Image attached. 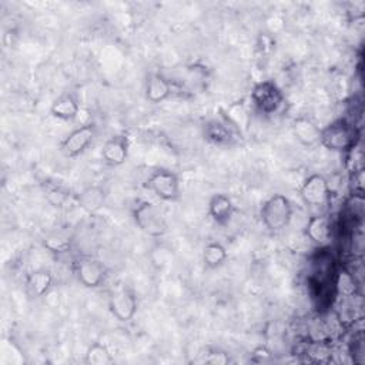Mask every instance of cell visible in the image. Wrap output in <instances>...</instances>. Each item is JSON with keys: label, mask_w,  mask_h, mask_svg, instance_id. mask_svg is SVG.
I'll return each instance as SVG.
<instances>
[{"label": "cell", "mask_w": 365, "mask_h": 365, "mask_svg": "<svg viewBox=\"0 0 365 365\" xmlns=\"http://www.w3.org/2000/svg\"><path fill=\"white\" fill-rule=\"evenodd\" d=\"M359 141V131L351 121L338 118L321 128L319 144L334 153H351Z\"/></svg>", "instance_id": "cell-1"}, {"label": "cell", "mask_w": 365, "mask_h": 365, "mask_svg": "<svg viewBox=\"0 0 365 365\" xmlns=\"http://www.w3.org/2000/svg\"><path fill=\"white\" fill-rule=\"evenodd\" d=\"M294 214L292 202L281 192L267 198L259 210V218L264 227L271 232H279L287 228Z\"/></svg>", "instance_id": "cell-2"}, {"label": "cell", "mask_w": 365, "mask_h": 365, "mask_svg": "<svg viewBox=\"0 0 365 365\" xmlns=\"http://www.w3.org/2000/svg\"><path fill=\"white\" fill-rule=\"evenodd\" d=\"M133 220L145 235L163 238L168 232V225L161 210L151 201L143 200L133 208Z\"/></svg>", "instance_id": "cell-3"}, {"label": "cell", "mask_w": 365, "mask_h": 365, "mask_svg": "<svg viewBox=\"0 0 365 365\" xmlns=\"http://www.w3.org/2000/svg\"><path fill=\"white\" fill-rule=\"evenodd\" d=\"M147 188L160 200L173 202L180 197L178 175L168 168H155L145 181Z\"/></svg>", "instance_id": "cell-4"}, {"label": "cell", "mask_w": 365, "mask_h": 365, "mask_svg": "<svg viewBox=\"0 0 365 365\" xmlns=\"http://www.w3.org/2000/svg\"><path fill=\"white\" fill-rule=\"evenodd\" d=\"M251 101L262 114H274L284 104V93L271 80H262L252 86Z\"/></svg>", "instance_id": "cell-5"}, {"label": "cell", "mask_w": 365, "mask_h": 365, "mask_svg": "<svg viewBox=\"0 0 365 365\" xmlns=\"http://www.w3.org/2000/svg\"><path fill=\"white\" fill-rule=\"evenodd\" d=\"M299 197L309 208H324L329 204L331 188L328 180L322 174L308 175L299 187Z\"/></svg>", "instance_id": "cell-6"}, {"label": "cell", "mask_w": 365, "mask_h": 365, "mask_svg": "<svg viewBox=\"0 0 365 365\" xmlns=\"http://www.w3.org/2000/svg\"><path fill=\"white\" fill-rule=\"evenodd\" d=\"M97 135V125L94 123H86L73 131H70L60 143V151L64 157L74 158L83 154L94 141Z\"/></svg>", "instance_id": "cell-7"}, {"label": "cell", "mask_w": 365, "mask_h": 365, "mask_svg": "<svg viewBox=\"0 0 365 365\" xmlns=\"http://www.w3.org/2000/svg\"><path fill=\"white\" fill-rule=\"evenodd\" d=\"M108 311L120 322H130L138 308L135 294L127 288H117L108 295Z\"/></svg>", "instance_id": "cell-8"}, {"label": "cell", "mask_w": 365, "mask_h": 365, "mask_svg": "<svg viewBox=\"0 0 365 365\" xmlns=\"http://www.w3.org/2000/svg\"><path fill=\"white\" fill-rule=\"evenodd\" d=\"M74 274L78 282L86 288H98L107 279L106 265L90 257H81L74 262Z\"/></svg>", "instance_id": "cell-9"}, {"label": "cell", "mask_w": 365, "mask_h": 365, "mask_svg": "<svg viewBox=\"0 0 365 365\" xmlns=\"http://www.w3.org/2000/svg\"><path fill=\"white\" fill-rule=\"evenodd\" d=\"M130 138L127 134H114L103 145L101 158L110 167L123 165L128 158Z\"/></svg>", "instance_id": "cell-10"}, {"label": "cell", "mask_w": 365, "mask_h": 365, "mask_svg": "<svg viewBox=\"0 0 365 365\" xmlns=\"http://www.w3.org/2000/svg\"><path fill=\"white\" fill-rule=\"evenodd\" d=\"M222 120L240 135L250 130L251 113L242 100L232 101L221 110Z\"/></svg>", "instance_id": "cell-11"}, {"label": "cell", "mask_w": 365, "mask_h": 365, "mask_svg": "<svg viewBox=\"0 0 365 365\" xmlns=\"http://www.w3.org/2000/svg\"><path fill=\"white\" fill-rule=\"evenodd\" d=\"M291 130H292V135L301 145L314 147L319 144L321 127H318V124L309 117H305V115L295 117L291 123Z\"/></svg>", "instance_id": "cell-12"}, {"label": "cell", "mask_w": 365, "mask_h": 365, "mask_svg": "<svg viewBox=\"0 0 365 365\" xmlns=\"http://www.w3.org/2000/svg\"><path fill=\"white\" fill-rule=\"evenodd\" d=\"M307 237L317 245L324 247L331 242L332 238V224L327 214H314L305 225Z\"/></svg>", "instance_id": "cell-13"}, {"label": "cell", "mask_w": 365, "mask_h": 365, "mask_svg": "<svg viewBox=\"0 0 365 365\" xmlns=\"http://www.w3.org/2000/svg\"><path fill=\"white\" fill-rule=\"evenodd\" d=\"M237 133L224 120H208L202 125L204 138L218 147H230Z\"/></svg>", "instance_id": "cell-14"}, {"label": "cell", "mask_w": 365, "mask_h": 365, "mask_svg": "<svg viewBox=\"0 0 365 365\" xmlns=\"http://www.w3.org/2000/svg\"><path fill=\"white\" fill-rule=\"evenodd\" d=\"M80 110L78 97L73 91H64L50 106V114L63 121H71L77 117Z\"/></svg>", "instance_id": "cell-15"}, {"label": "cell", "mask_w": 365, "mask_h": 365, "mask_svg": "<svg viewBox=\"0 0 365 365\" xmlns=\"http://www.w3.org/2000/svg\"><path fill=\"white\" fill-rule=\"evenodd\" d=\"M171 81L161 73H151L145 81V98L153 104L165 101L173 94Z\"/></svg>", "instance_id": "cell-16"}, {"label": "cell", "mask_w": 365, "mask_h": 365, "mask_svg": "<svg viewBox=\"0 0 365 365\" xmlns=\"http://www.w3.org/2000/svg\"><path fill=\"white\" fill-rule=\"evenodd\" d=\"M234 214V202L230 195L224 192L212 194L208 200V215L215 224H227Z\"/></svg>", "instance_id": "cell-17"}, {"label": "cell", "mask_w": 365, "mask_h": 365, "mask_svg": "<svg viewBox=\"0 0 365 365\" xmlns=\"http://www.w3.org/2000/svg\"><path fill=\"white\" fill-rule=\"evenodd\" d=\"M53 274L51 271L46 269V268H38L31 271L27 278H26V289L27 292L34 297V298H40L44 297L46 294H48V291L53 287Z\"/></svg>", "instance_id": "cell-18"}, {"label": "cell", "mask_w": 365, "mask_h": 365, "mask_svg": "<svg viewBox=\"0 0 365 365\" xmlns=\"http://www.w3.org/2000/svg\"><path fill=\"white\" fill-rule=\"evenodd\" d=\"M106 197V190L101 185H90L76 195V201L86 212L93 214L104 205Z\"/></svg>", "instance_id": "cell-19"}, {"label": "cell", "mask_w": 365, "mask_h": 365, "mask_svg": "<svg viewBox=\"0 0 365 365\" xmlns=\"http://www.w3.org/2000/svg\"><path fill=\"white\" fill-rule=\"evenodd\" d=\"M227 257H228V252L225 247L218 241H211L205 244L202 250V262H204V267L208 269H215L221 267L227 261Z\"/></svg>", "instance_id": "cell-20"}, {"label": "cell", "mask_w": 365, "mask_h": 365, "mask_svg": "<svg viewBox=\"0 0 365 365\" xmlns=\"http://www.w3.org/2000/svg\"><path fill=\"white\" fill-rule=\"evenodd\" d=\"M335 291L339 297L351 298L358 292V282L355 275L346 268H339L335 275Z\"/></svg>", "instance_id": "cell-21"}, {"label": "cell", "mask_w": 365, "mask_h": 365, "mask_svg": "<svg viewBox=\"0 0 365 365\" xmlns=\"http://www.w3.org/2000/svg\"><path fill=\"white\" fill-rule=\"evenodd\" d=\"M86 362L90 365H110L114 362V358L107 345L93 342L86 351Z\"/></svg>", "instance_id": "cell-22"}, {"label": "cell", "mask_w": 365, "mask_h": 365, "mask_svg": "<svg viewBox=\"0 0 365 365\" xmlns=\"http://www.w3.org/2000/svg\"><path fill=\"white\" fill-rule=\"evenodd\" d=\"M43 245L44 248H47L50 252L54 254H64L71 248V241L60 234H53L48 235L43 240Z\"/></svg>", "instance_id": "cell-23"}, {"label": "cell", "mask_w": 365, "mask_h": 365, "mask_svg": "<svg viewBox=\"0 0 365 365\" xmlns=\"http://www.w3.org/2000/svg\"><path fill=\"white\" fill-rule=\"evenodd\" d=\"M70 198V191L61 185H56L47 190L46 200L51 207L61 208Z\"/></svg>", "instance_id": "cell-24"}, {"label": "cell", "mask_w": 365, "mask_h": 365, "mask_svg": "<svg viewBox=\"0 0 365 365\" xmlns=\"http://www.w3.org/2000/svg\"><path fill=\"white\" fill-rule=\"evenodd\" d=\"M251 354H252V361L254 362H265L271 358V351L264 345L257 346Z\"/></svg>", "instance_id": "cell-25"}, {"label": "cell", "mask_w": 365, "mask_h": 365, "mask_svg": "<svg viewBox=\"0 0 365 365\" xmlns=\"http://www.w3.org/2000/svg\"><path fill=\"white\" fill-rule=\"evenodd\" d=\"M205 362H207V364H220V365H222V364H227V362H228V356H227V354H224V352H217V351H214V352L208 354V356L205 358Z\"/></svg>", "instance_id": "cell-26"}]
</instances>
